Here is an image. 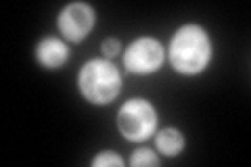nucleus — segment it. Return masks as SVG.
Returning <instances> with one entry per match:
<instances>
[{
    "mask_svg": "<svg viewBox=\"0 0 251 167\" xmlns=\"http://www.w3.org/2000/svg\"><path fill=\"white\" fill-rule=\"evenodd\" d=\"M92 165L94 167H122L124 159L115 153H99L92 159Z\"/></svg>",
    "mask_w": 251,
    "mask_h": 167,
    "instance_id": "9",
    "label": "nucleus"
},
{
    "mask_svg": "<svg viewBox=\"0 0 251 167\" xmlns=\"http://www.w3.org/2000/svg\"><path fill=\"white\" fill-rule=\"evenodd\" d=\"M155 144L163 157H178L184 150V136L176 128H166L157 134Z\"/></svg>",
    "mask_w": 251,
    "mask_h": 167,
    "instance_id": "7",
    "label": "nucleus"
},
{
    "mask_svg": "<svg viewBox=\"0 0 251 167\" xmlns=\"http://www.w3.org/2000/svg\"><path fill=\"white\" fill-rule=\"evenodd\" d=\"M159 163H161L159 157H157L153 150H149V148H138L130 157V165L132 167H157Z\"/></svg>",
    "mask_w": 251,
    "mask_h": 167,
    "instance_id": "8",
    "label": "nucleus"
},
{
    "mask_svg": "<svg viewBox=\"0 0 251 167\" xmlns=\"http://www.w3.org/2000/svg\"><path fill=\"white\" fill-rule=\"evenodd\" d=\"M97 23V13L86 2H72L59 13L57 27L69 42H82Z\"/></svg>",
    "mask_w": 251,
    "mask_h": 167,
    "instance_id": "5",
    "label": "nucleus"
},
{
    "mask_svg": "<svg viewBox=\"0 0 251 167\" xmlns=\"http://www.w3.org/2000/svg\"><path fill=\"white\" fill-rule=\"evenodd\" d=\"M163 59H166V50L159 40L145 36L128 46L124 54V67L134 75H151L161 69Z\"/></svg>",
    "mask_w": 251,
    "mask_h": 167,
    "instance_id": "4",
    "label": "nucleus"
},
{
    "mask_svg": "<svg viewBox=\"0 0 251 167\" xmlns=\"http://www.w3.org/2000/svg\"><path fill=\"white\" fill-rule=\"evenodd\" d=\"M117 130L130 142H143L157 130V111L145 98H130L117 111Z\"/></svg>",
    "mask_w": 251,
    "mask_h": 167,
    "instance_id": "3",
    "label": "nucleus"
},
{
    "mask_svg": "<svg viewBox=\"0 0 251 167\" xmlns=\"http://www.w3.org/2000/svg\"><path fill=\"white\" fill-rule=\"evenodd\" d=\"M67 57H69V50L65 42L59 38L49 36L40 40L36 46V61L44 69H61L67 63Z\"/></svg>",
    "mask_w": 251,
    "mask_h": 167,
    "instance_id": "6",
    "label": "nucleus"
},
{
    "mask_svg": "<svg viewBox=\"0 0 251 167\" xmlns=\"http://www.w3.org/2000/svg\"><path fill=\"white\" fill-rule=\"evenodd\" d=\"M100 50H103V57L105 59H113V57L120 54L122 44H120V40H117V38H107L105 42H103V46H100Z\"/></svg>",
    "mask_w": 251,
    "mask_h": 167,
    "instance_id": "10",
    "label": "nucleus"
},
{
    "mask_svg": "<svg viewBox=\"0 0 251 167\" xmlns=\"http://www.w3.org/2000/svg\"><path fill=\"white\" fill-rule=\"evenodd\" d=\"M77 88L90 105L103 107L117 98L122 90V75L109 59H90L80 69Z\"/></svg>",
    "mask_w": 251,
    "mask_h": 167,
    "instance_id": "2",
    "label": "nucleus"
},
{
    "mask_svg": "<svg viewBox=\"0 0 251 167\" xmlns=\"http://www.w3.org/2000/svg\"><path fill=\"white\" fill-rule=\"evenodd\" d=\"M214 46L211 38L203 27L188 23L180 27L170 42L168 59L174 71L182 75H199L211 63Z\"/></svg>",
    "mask_w": 251,
    "mask_h": 167,
    "instance_id": "1",
    "label": "nucleus"
}]
</instances>
